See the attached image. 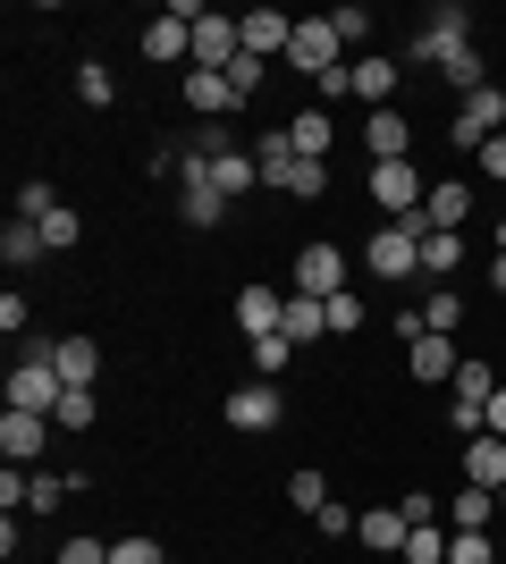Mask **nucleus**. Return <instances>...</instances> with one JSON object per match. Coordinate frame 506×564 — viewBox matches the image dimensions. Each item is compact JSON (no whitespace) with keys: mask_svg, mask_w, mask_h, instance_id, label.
I'll return each instance as SVG.
<instances>
[{"mask_svg":"<svg viewBox=\"0 0 506 564\" xmlns=\"http://www.w3.org/2000/svg\"><path fill=\"white\" fill-rule=\"evenodd\" d=\"M363 270H372V279H413V270H422V212L388 219V228L363 245Z\"/></svg>","mask_w":506,"mask_h":564,"instance_id":"f257e3e1","label":"nucleus"},{"mask_svg":"<svg viewBox=\"0 0 506 564\" xmlns=\"http://www.w3.org/2000/svg\"><path fill=\"white\" fill-rule=\"evenodd\" d=\"M68 379L51 371V346H25V362L9 371V413H60Z\"/></svg>","mask_w":506,"mask_h":564,"instance_id":"f03ea898","label":"nucleus"},{"mask_svg":"<svg viewBox=\"0 0 506 564\" xmlns=\"http://www.w3.org/2000/svg\"><path fill=\"white\" fill-rule=\"evenodd\" d=\"M288 68H304L321 85L330 68H346V43H337V25L330 18H295V43H288Z\"/></svg>","mask_w":506,"mask_h":564,"instance_id":"7ed1b4c3","label":"nucleus"},{"mask_svg":"<svg viewBox=\"0 0 506 564\" xmlns=\"http://www.w3.org/2000/svg\"><path fill=\"white\" fill-rule=\"evenodd\" d=\"M506 127V94L498 85H482V94H464L456 101V118H448V135H456V152H482L489 135Z\"/></svg>","mask_w":506,"mask_h":564,"instance_id":"20e7f679","label":"nucleus"},{"mask_svg":"<svg viewBox=\"0 0 506 564\" xmlns=\"http://www.w3.org/2000/svg\"><path fill=\"white\" fill-rule=\"evenodd\" d=\"M237 59H245V25L237 18H219V9H212V18H194V68L228 76Z\"/></svg>","mask_w":506,"mask_h":564,"instance_id":"39448f33","label":"nucleus"},{"mask_svg":"<svg viewBox=\"0 0 506 564\" xmlns=\"http://www.w3.org/2000/svg\"><path fill=\"white\" fill-rule=\"evenodd\" d=\"M372 203H380L388 219H413L422 212V169L413 161H372Z\"/></svg>","mask_w":506,"mask_h":564,"instance_id":"423d86ee","label":"nucleus"},{"mask_svg":"<svg viewBox=\"0 0 506 564\" xmlns=\"http://www.w3.org/2000/svg\"><path fill=\"white\" fill-rule=\"evenodd\" d=\"M228 430H279V413H288V397L270 388V379H245V388H228Z\"/></svg>","mask_w":506,"mask_h":564,"instance_id":"0eeeda50","label":"nucleus"},{"mask_svg":"<svg viewBox=\"0 0 506 564\" xmlns=\"http://www.w3.org/2000/svg\"><path fill=\"white\" fill-rule=\"evenodd\" d=\"M295 295H321V304L346 295V253H337V245H304V253H295Z\"/></svg>","mask_w":506,"mask_h":564,"instance_id":"6e6552de","label":"nucleus"},{"mask_svg":"<svg viewBox=\"0 0 506 564\" xmlns=\"http://www.w3.org/2000/svg\"><path fill=\"white\" fill-rule=\"evenodd\" d=\"M464 219H473V177H439V186L422 194V228L464 236Z\"/></svg>","mask_w":506,"mask_h":564,"instance_id":"1a4fd4ad","label":"nucleus"},{"mask_svg":"<svg viewBox=\"0 0 506 564\" xmlns=\"http://www.w3.org/2000/svg\"><path fill=\"white\" fill-rule=\"evenodd\" d=\"M212 152V186H219V203H237L245 186H262V161L254 152H237V143H203Z\"/></svg>","mask_w":506,"mask_h":564,"instance_id":"9d476101","label":"nucleus"},{"mask_svg":"<svg viewBox=\"0 0 506 564\" xmlns=\"http://www.w3.org/2000/svg\"><path fill=\"white\" fill-rule=\"evenodd\" d=\"M237 329L245 337H279L288 329V295H279V286H245L237 295Z\"/></svg>","mask_w":506,"mask_h":564,"instance_id":"9b49d317","label":"nucleus"},{"mask_svg":"<svg viewBox=\"0 0 506 564\" xmlns=\"http://www.w3.org/2000/svg\"><path fill=\"white\" fill-rule=\"evenodd\" d=\"M456 371H464V354L448 346L439 329H422V337H413V379H422V388H456Z\"/></svg>","mask_w":506,"mask_h":564,"instance_id":"f8f14e48","label":"nucleus"},{"mask_svg":"<svg viewBox=\"0 0 506 564\" xmlns=\"http://www.w3.org/2000/svg\"><path fill=\"white\" fill-rule=\"evenodd\" d=\"M245 51L254 59H288V43H295V18H279V9H245Z\"/></svg>","mask_w":506,"mask_h":564,"instance_id":"ddd939ff","label":"nucleus"},{"mask_svg":"<svg viewBox=\"0 0 506 564\" xmlns=\"http://www.w3.org/2000/svg\"><path fill=\"white\" fill-rule=\"evenodd\" d=\"M363 152H372V161H406V152H413V127H406V110H397V101H388V110H372Z\"/></svg>","mask_w":506,"mask_h":564,"instance_id":"4468645a","label":"nucleus"},{"mask_svg":"<svg viewBox=\"0 0 506 564\" xmlns=\"http://www.w3.org/2000/svg\"><path fill=\"white\" fill-rule=\"evenodd\" d=\"M43 447H51V413H9V422H0V455H9V464H34Z\"/></svg>","mask_w":506,"mask_h":564,"instance_id":"2eb2a0df","label":"nucleus"},{"mask_svg":"<svg viewBox=\"0 0 506 564\" xmlns=\"http://www.w3.org/2000/svg\"><path fill=\"white\" fill-rule=\"evenodd\" d=\"M144 59H152V68H169V59H194V25L161 9V18L144 25Z\"/></svg>","mask_w":506,"mask_h":564,"instance_id":"dca6fc26","label":"nucleus"},{"mask_svg":"<svg viewBox=\"0 0 506 564\" xmlns=\"http://www.w3.org/2000/svg\"><path fill=\"white\" fill-rule=\"evenodd\" d=\"M51 371L68 379V388H94V371H101V346H94V337H60V346H51Z\"/></svg>","mask_w":506,"mask_h":564,"instance_id":"f3484780","label":"nucleus"},{"mask_svg":"<svg viewBox=\"0 0 506 564\" xmlns=\"http://www.w3.org/2000/svg\"><path fill=\"white\" fill-rule=\"evenodd\" d=\"M406 531H413V522L397 514V506H372V514L355 522V540L372 547V556H397V547H406Z\"/></svg>","mask_w":506,"mask_h":564,"instance_id":"a211bd4d","label":"nucleus"},{"mask_svg":"<svg viewBox=\"0 0 506 564\" xmlns=\"http://www.w3.org/2000/svg\"><path fill=\"white\" fill-rule=\"evenodd\" d=\"M186 110L219 118V110H245V101H237V85H228V76H212V68H186Z\"/></svg>","mask_w":506,"mask_h":564,"instance_id":"6ab92c4d","label":"nucleus"},{"mask_svg":"<svg viewBox=\"0 0 506 564\" xmlns=\"http://www.w3.org/2000/svg\"><path fill=\"white\" fill-rule=\"evenodd\" d=\"M464 480L473 489H506V438H464Z\"/></svg>","mask_w":506,"mask_h":564,"instance_id":"aec40b11","label":"nucleus"},{"mask_svg":"<svg viewBox=\"0 0 506 564\" xmlns=\"http://www.w3.org/2000/svg\"><path fill=\"white\" fill-rule=\"evenodd\" d=\"M489 514H498V489L464 480V497H448V531H489Z\"/></svg>","mask_w":506,"mask_h":564,"instance_id":"412c9836","label":"nucleus"},{"mask_svg":"<svg viewBox=\"0 0 506 564\" xmlns=\"http://www.w3.org/2000/svg\"><path fill=\"white\" fill-rule=\"evenodd\" d=\"M43 253H51V245H43V228L9 212V228H0V261H9V270H25V261H43Z\"/></svg>","mask_w":506,"mask_h":564,"instance_id":"4be33fe9","label":"nucleus"},{"mask_svg":"<svg viewBox=\"0 0 506 564\" xmlns=\"http://www.w3.org/2000/svg\"><path fill=\"white\" fill-rule=\"evenodd\" d=\"M288 143H295V152H304V161H321V152H330V143H337L330 110H295V118H288Z\"/></svg>","mask_w":506,"mask_h":564,"instance_id":"5701e85b","label":"nucleus"},{"mask_svg":"<svg viewBox=\"0 0 506 564\" xmlns=\"http://www.w3.org/2000/svg\"><path fill=\"white\" fill-rule=\"evenodd\" d=\"M254 161H262V186H288V169L304 161V152H295V143H288V127H270V135L254 143Z\"/></svg>","mask_w":506,"mask_h":564,"instance_id":"b1692460","label":"nucleus"},{"mask_svg":"<svg viewBox=\"0 0 506 564\" xmlns=\"http://www.w3.org/2000/svg\"><path fill=\"white\" fill-rule=\"evenodd\" d=\"M388 94H397V59H355V101L388 110Z\"/></svg>","mask_w":506,"mask_h":564,"instance_id":"393cba45","label":"nucleus"},{"mask_svg":"<svg viewBox=\"0 0 506 564\" xmlns=\"http://www.w3.org/2000/svg\"><path fill=\"white\" fill-rule=\"evenodd\" d=\"M288 337H295V346L330 337V304H321V295H288Z\"/></svg>","mask_w":506,"mask_h":564,"instance_id":"a878e982","label":"nucleus"},{"mask_svg":"<svg viewBox=\"0 0 506 564\" xmlns=\"http://www.w3.org/2000/svg\"><path fill=\"white\" fill-rule=\"evenodd\" d=\"M397 564H448V522H413L406 547H397Z\"/></svg>","mask_w":506,"mask_h":564,"instance_id":"bb28decb","label":"nucleus"},{"mask_svg":"<svg viewBox=\"0 0 506 564\" xmlns=\"http://www.w3.org/2000/svg\"><path fill=\"white\" fill-rule=\"evenodd\" d=\"M456 261H464V236L422 228V270H431V279H456Z\"/></svg>","mask_w":506,"mask_h":564,"instance_id":"cd10ccee","label":"nucleus"},{"mask_svg":"<svg viewBox=\"0 0 506 564\" xmlns=\"http://www.w3.org/2000/svg\"><path fill=\"white\" fill-rule=\"evenodd\" d=\"M489 397H498L489 362H464V371H456V388H448V404H482V413H489Z\"/></svg>","mask_w":506,"mask_h":564,"instance_id":"c85d7f7f","label":"nucleus"},{"mask_svg":"<svg viewBox=\"0 0 506 564\" xmlns=\"http://www.w3.org/2000/svg\"><path fill=\"white\" fill-rule=\"evenodd\" d=\"M76 94H85V110H110V101H119V85H110V68H101V59H85V68H76Z\"/></svg>","mask_w":506,"mask_h":564,"instance_id":"c756f323","label":"nucleus"},{"mask_svg":"<svg viewBox=\"0 0 506 564\" xmlns=\"http://www.w3.org/2000/svg\"><path fill=\"white\" fill-rule=\"evenodd\" d=\"M288 362H295V337L288 329H279V337H254V371H262V379H279Z\"/></svg>","mask_w":506,"mask_h":564,"instance_id":"7c9ffc66","label":"nucleus"},{"mask_svg":"<svg viewBox=\"0 0 506 564\" xmlns=\"http://www.w3.org/2000/svg\"><path fill=\"white\" fill-rule=\"evenodd\" d=\"M51 212H60V194H51V177H25V186H18V219H34V228H43Z\"/></svg>","mask_w":506,"mask_h":564,"instance_id":"2f4dec72","label":"nucleus"},{"mask_svg":"<svg viewBox=\"0 0 506 564\" xmlns=\"http://www.w3.org/2000/svg\"><path fill=\"white\" fill-rule=\"evenodd\" d=\"M288 506H295V514H321V506H330V480H321V471H295V480H288Z\"/></svg>","mask_w":506,"mask_h":564,"instance_id":"473e14b6","label":"nucleus"},{"mask_svg":"<svg viewBox=\"0 0 506 564\" xmlns=\"http://www.w3.org/2000/svg\"><path fill=\"white\" fill-rule=\"evenodd\" d=\"M51 430H94V388H68L60 413H51Z\"/></svg>","mask_w":506,"mask_h":564,"instance_id":"72a5a7b5","label":"nucleus"},{"mask_svg":"<svg viewBox=\"0 0 506 564\" xmlns=\"http://www.w3.org/2000/svg\"><path fill=\"white\" fill-rule=\"evenodd\" d=\"M448 564H498L489 556V531H448Z\"/></svg>","mask_w":506,"mask_h":564,"instance_id":"f704fd0d","label":"nucleus"},{"mask_svg":"<svg viewBox=\"0 0 506 564\" xmlns=\"http://www.w3.org/2000/svg\"><path fill=\"white\" fill-rule=\"evenodd\" d=\"M456 321H464V295H422V329H439V337H448Z\"/></svg>","mask_w":506,"mask_h":564,"instance_id":"c9c22d12","label":"nucleus"},{"mask_svg":"<svg viewBox=\"0 0 506 564\" xmlns=\"http://www.w3.org/2000/svg\"><path fill=\"white\" fill-rule=\"evenodd\" d=\"M76 236H85V219H76V212H68V203H60V212H51V219H43V245H51V253H68Z\"/></svg>","mask_w":506,"mask_h":564,"instance_id":"e433bc0d","label":"nucleus"},{"mask_svg":"<svg viewBox=\"0 0 506 564\" xmlns=\"http://www.w3.org/2000/svg\"><path fill=\"white\" fill-rule=\"evenodd\" d=\"M313 522H321V540H355V522H363V514H355V506H337V497H330V506H321Z\"/></svg>","mask_w":506,"mask_h":564,"instance_id":"4c0bfd02","label":"nucleus"},{"mask_svg":"<svg viewBox=\"0 0 506 564\" xmlns=\"http://www.w3.org/2000/svg\"><path fill=\"white\" fill-rule=\"evenodd\" d=\"M330 25H337V43L355 51L363 34H372V9H363V0H355V9H330Z\"/></svg>","mask_w":506,"mask_h":564,"instance_id":"58836bf2","label":"nucleus"},{"mask_svg":"<svg viewBox=\"0 0 506 564\" xmlns=\"http://www.w3.org/2000/svg\"><path fill=\"white\" fill-rule=\"evenodd\" d=\"M262 76H270V59H254V51H245L237 68H228V85H237V101H254V94H262Z\"/></svg>","mask_w":506,"mask_h":564,"instance_id":"ea45409f","label":"nucleus"},{"mask_svg":"<svg viewBox=\"0 0 506 564\" xmlns=\"http://www.w3.org/2000/svg\"><path fill=\"white\" fill-rule=\"evenodd\" d=\"M321 186H330V169H321V161H295L288 169V194H295V203H313Z\"/></svg>","mask_w":506,"mask_h":564,"instance_id":"a19ab883","label":"nucleus"},{"mask_svg":"<svg viewBox=\"0 0 506 564\" xmlns=\"http://www.w3.org/2000/svg\"><path fill=\"white\" fill-rule=\"evenodd\" d=\"M363 329V304H355V286L346 295H330V337H355Z\"/></svg>","mask_w":506,"mask_h":564,"instance_id":"79ce46f5","label":"nucleus"},{"mask_svg":"<svg viewBox=\"0 0 506 564\" xmlns=\"http://www.w3.org/2000/svg\"><path fill=\"white\" fill-rule=\"evenodd\" d=\"M110 564H169L161 540H110Z\"/></svg>","mask_w":506,"mask_h":564,"instance_id":"37998d69","label":"nucleus"},{"mask_svg":"<svg viewBox=\"0 0 506 564\" xmlns=\"http://www.w3.org/2000/svg\"><path fill=\"white\" fill-rule=\"evenodd\" d=\"M60 564H110V540H68V547H60Z\"/></svg>","mask_w":506,"mask_h":564,"instance_id":"c03bdc74","label":"nucleus"},{"mask_svg":"<svg viewBox=\"0 0 506 564\" xmlns=\"http://www.w3.org/2000/svg\"><path fill=\"white\" fill-rule=\"evenodd\" d=\"M397 514H406V522H439V497L413 489V497H397Z\"/></svg>","mask_w":506,"mask_h":564,"instance_id":"a18cd8bd","label":"nucleus"},{"mask_svg":"<svg viewBox=\"0 0 506 564\" xmlns=\"http://www.w3.org/2000/svg\"><path fill=\"white\" fill-rule=\"evenodd\" d=\"M473 161H482V177H498V186H506V135H489L482 152H473Z\"/></svg>","mask_w":506,"mask_h":564,"instance_id":"49530a36","label":"nucleus"},{"mask_svg":"<svg viewBox=\"0 0 506 564\" xmlns=\"http://www.w3.org/2000/svg\"><path fill=\"white\" fill-rule=\"evenodd\" d=\"M346 94H355V59H346V68H330V76H321V101H346Z\"/></svg>","mask_w":506,"mask_h":564,"instance_id":"de8ad7c7","label":"nucleus"},{"mask_svg":"<svg viewBox=\"0 0 506 564\" xmlns=\"http://www.w3.org/2000/svg\"><path fill=\"white\" fill-rule=\"evenodd\" d=\"M489 438H506V388L489 397Z\"/></svg>","mask_w":506,"mask_h":564,"instance_id":"09e8293b","label":"nucleus"},{"mask_svg":"<svg viewBox=\"0 0 506 564\" xmlns=\"http://www.w3.org/2000/svg\"><path fill=\"white\" fill-rule=\"evenodd\" d=\"M489 286H498V295H506V253H498V261H489Z\"/></svg>","mask_w":506,"mask_h":564,"instance_id":"8fccbe9b","label":"nucleus"},{"mask_svg":"<svg viewBox=\"0 0 506 564\" xmlns=\"http://www.w3.org/2000/svg\"><path fill=\"white\" fill-rule=\"evenodd\" d=\"M489 236H498V253H506V219H498V228H489Z\"/></svg>","mask_w":506,"mask_h":564,"instance_id":"3c124183","label":"nucleus"},{"mask_svg":"<svg viewBox=\"0 0 506 564\" xmlns=\"http://www.w3.org/2000/svg\"><path fill=\"white\" fill-rule=\"evenodd\" d=\"M498 514H506V489H498Z\"/></svg>","mask_w":506,"mask_h":564,"instance_id":"603ef678","label":"nucleus"}]
</instances>
